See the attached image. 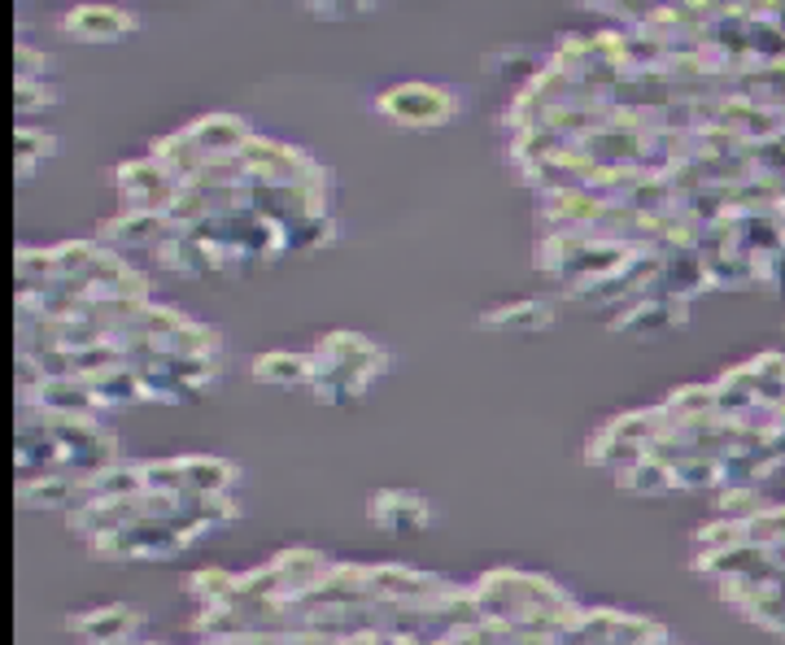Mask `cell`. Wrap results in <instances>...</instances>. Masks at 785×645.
<instances>
[{
  "instance_id": "cell-14",
  "label": "cell",
  "mask_w": 785,
  "mask_h": 645,
  "mask_svg": "<svg viewBox=\"0 0 785 645\" xmlns=\"http://www.w3.org/2000/svg\"><path fill=\"white\" fill-rule=\"evenodd\" d=\"M332 236H337V227H332V219H328V214H311V219H302V223L284 227V241H289V249H306V245H328Z\"/></svg>"
},
{
  "instance_id": "cell-6",
  "label": "cell",
  "mask_w": 785,
  "mask_h": 645,
  "mask_svg": "<svg viewBox=\"0 0 785 645\" xmlns=\"http://www.w3.org/2000/svg\"><path fill=\"white\" fill-rule=\"evenodd\" d=\"M686 319V302H668V297H637L629 306V315L611 322L616 331H664L672 322Z\"/></svg>"
},
{
  "instance_id": "cell-2",
  "label": "cell",
  "mask_w": 785,
  "mask_h": 645,
  "mask_svg": "<svg viewBox=\"0 0 785 645\" xmlns=\"http://www.w3.org/2000/svg\"><path fill=\"white\" fill-rule=\"evenodd\" d=\"M188 131V140L201 149V157L206 162H223V157H236L254 136H249V127L241 122V118H232V114H210V118H197L192 127H184Z\"/></svg>"
},
{
  "instance_id": "cell-3",
  "label": "cell",
  "mask_w": 785,
  "mask_h": 645,
  "mask_svg": "<svg viewBox=\"0 0 785 645\" xmlns=\"http://www.w3.org/2000/svg\"><path fill=\"white\" fill-rule=\"evenodd\" d=\"M175 227L166 223V214H136V210H122L118 219L101 223V245H149L157 249Z\"/></svg>"
},
{
  "instance_id": "cell-8",
  "label": "cell",
  "mask_w": 785,
  "mask_h": 645,
  "mask_svg": "<svg viewBox=\"0 0 785 645\" xmlns=\"http://www.w3.org/2000/svg\"><path fill=\"white\" fill-rule=\"evenodd\" d=\"M550 322H554L550 302H511V306H497L493 315H484V327H506V331H541Z\"/></svg>"
},
{
  "instance_id": "cell-7",
  "label": "cell",
  "mask_w": 785,
  "mask_h": 645,
  "mask_svg": "<svg viewBox=\"0 0 785 645\" xmlns=\"http://www.w3.org/2000/svg\"><path fill=\"white\" fill-rule=\"evenodd\" d=\"M136 624H140V615H136L131 607H105V611H96V615H79L70 629L83 633L92 645H118Z\"/></svg>"
},
{
  "instance_id": "cell-5",
  "label": "cell",
  "mask_w": 785,
  "mask_h": 645,
  "mask_svg": "<svg viewBox=\"0 0 785 645\" xmlns=\"http://www.w3.org/2000/svg\"><path fill=\"white\" fill-rule=\"evenodd\" d=\"M372 519L385 532H414L427 524V502L414 493H376L372 497Z\"/></svg>"
},
{
  "instance_id": "cell-1",
  "label": "cell",
  "mask_w": 785,
  "mask_h": 645,
  "mask_svg": "<svg viewBox=\"0 0 785 645\" xmlns=\"http://www.w3.org/2000/svg\"><path fill=\"white\" fill-rule=\"evenodd\" d=\"M458 109V101L445 92V87H432V83H401L380 96V114H389L406 127H436V122H449Z\"/></svg>"
},
{
  "instance_id": "cell-4",
  "label": "cell",
  "mask_w": 785,
  "mask_h": 645,
  "mask_svg": "<svg viewBox=\"0 0 785 645\" xmlns=\"http://www.w3.org/2000/svg\"><path fill=\"white\" fill-rule=\"evenodd\" d=\"M66 31L83 44H105V39H122L131 31V17L122 9H105V4H79L74 13H66Z\"/></svg>"
},
{
  "instance_id": "cell-15",
  "label": "cell",
  "mask_w": 785,
  "mask_h": 645,
  "mask_svg": "<svg viewBox=\"0 0 785 645\" xmlns=\"http://www.w3.org/2000/svg\"><path fill=\"white\" fill-rule=\"evenodd\" d=\"M44 74H52V57L48 52H31L26 44H17V83H44Z\"/></svg>"
},
{
  "instance_id": "cell-16",
  "label": "cell",
  "mask_w": 785,
  "mask_h": 645,
  "mask_svg": "<svg viewBox=\"0 0 785 645\" xmlns=\"http://www.w3.org/2000/svg\"><path fill=\"white\" fill-rule=\"evenodd\" d=\"M44 109V105H57V87H48V83H17V109L26 114V109Z\"/></svg>"
},
{
  "instance_id": "cell-17",
  "label": "cell",
  "mask_w": 785,
  "mask_h": 645,
  "mask_svg": "<svg viewBox=\"0 0 785 645\" xmlns=\"http://www.w3.org/2000/svg\"><path fill=\"white\" fill-rule=\"evenodd\" d=\"M311 13H319V17H354V13H367V4H311Z\"/></svg>"
},
{
  "instance_id": "cell-13",
  "label": "cell",
  "mask_w": 785,
  "mask_h": 645,
  "mask_svg": "<svg viewBox=\"0 0 785 645\" xmlns=\"http://www.w3.org/2000/svg\"><path fill=\"white\" fill-rule=\"evenodd\" d=\"M13 149H17V171L26 175L31 162L39 166V162H48V157L57 153V140H52L48 131H26V127H22V131L13 136Z\"/></svg>"
},
{
  "instance_id": "cell-11",
  "label": "cell",
  "mask_w": 785,
  "mask_h": 645,
  "mask_svg": "<svg viewBox=\"0 0 785 645\" xmlns=\"http://www.w3.org/2000/svg\"><path fill=\"white\" fill-rule=\"evenodd\" d=\"M87 388H92L96 406H122V401H140V371H131V366H118V371H109V375H96V379H87Z\"/></svg>"
},
{
  "instance_id": "cell-9",
  "label": "cell",
  "mask_w": 785,
  "mask_h": 645,
  "mask_svg": "<svg viewBox=\"0 0 785 645\" xmlns=\"http://www.w3.org/2000/svg\"><path fill=\"white\" fill-rule=\"evenodd\" d=\"M620 476V484L629 489V493H664V489H677V476H672V467L668 462H659V458H637V462H629L624 471H616Z\"/></svg>"
},
{
  "instance_id": "cell-12",
  "label": "cell",
  "mask_w": 785,
  "mask_h": 645,
  "mask_svg": "<svg viewBox=\"0 0 785 645\" xmlns=\"http://www.w3.org/2000/svg\"><path fill=\"white\" fill-rule=\"evenodd\" d=\"M184 462H188V489L192 493L214 497V493H223L232 484V467L223 458H184Z\"/></svg>"
},
{
  "instance_id": "cell-10",
  "label": "cell",
  "mask_w": 785,
  "mask_h": 645,
  "mask_svg": "<svg viewBox=\"0 0 785 645\" xmlns=\"http://www.w3.org/2000/svg\"><path fill=\"white\" fill-rule=\"evenodd\" d=\"M254 379H262V384H302V379H311V357H302V353H262L254 362Z\"/></svg>"
}]
</instances>
